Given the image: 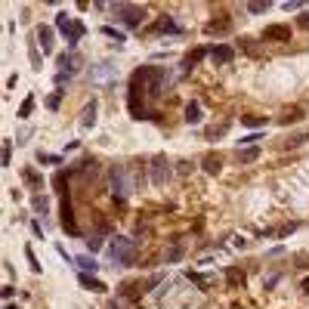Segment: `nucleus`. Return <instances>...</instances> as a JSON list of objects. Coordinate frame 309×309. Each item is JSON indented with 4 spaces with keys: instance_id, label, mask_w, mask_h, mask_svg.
Wrapping results in <instances>:
<instances>
[{
    "instance_id": "obj_28",
    "label": "nucleus",
    "mask_w": 309,
    "mask_h": 309,
    "mask_svg": "<svg viewBox=\"0 0 309 309\" xmlns=\"http://www.w3.org/2000/svg\"><path fill=\"white\" fill-rule=\"evenodd\" d=\"M31 204H34V210H37V213H47V210H50L47 195H34V201H31Z\"/></svg>"
},
{
    "instance_id": "obj_12",
    "label": "nucleus",
    "mask_w": 309,
    "mask_h": 309,
    "mask_svg": "<svg viewBox=\"0 0 309 309\" xmlns=\"http://www.w3.org/2000/svg\"><path fill=\"white\" fill-rule=\"evenodd\" d=\"M207 56V47H198V50H189L186 56H182V65H179V71L182 74H189L192 68H198V62Z\"/></svg>"
},
{
    "instance_id": "obj_43",
    "label": "nucleus",
    "mask_w": 309,
    "mask_h": 309,
    "mask_svg": "<svg viewBox=\"0 0 309 309\" xmlns=\"http://www.w3.org/2000/svg\"><path fill=\"white\" fill-rule=\"evenodd\" d=\"M300 7H303L300 0H288V4H285V10H288V13H291V10H300Z\"/></svg>"
},
{
    "instance_id": "obj_7",
    "label": "nucleus",
    "mask_w": 309,
    "mask_h": 309,
    "mask_svg": "<svg viewBox=\"0 0 309 309\" xmlns=\"http://www.w3.org/2000/svg\"><path fill=\"white\" fill-rule=\"evenodd\" d=\"M167 179H170V161L164 158V154H154V158H151V182L164 186Z\"/></svg>"
},
{
    "instance_id": "obj_19",
    "label": "nucleus",
    "mask_w": 309,
    "mask_h": 309,
    "mask_svg": "<svg viewBox=\"0 0 309 309\" xmlns=\"http://www.w3.org/2000/svg\"><path fill=\"white\" fill-rule=\"evenodd\" d=\"M306 139H309V133H306V130H297V133H291V136L282 139V148H300Z\"/></svg>"
},
{
    "instance_id": "obj_3",
    "label": "nucleus",
    "mask_w": 309,
    "mask_h": 309,
    "mask_svg": "<svg viewBox=\"0 0 309 309\" xmlns=\"http://www.w3.org/2000/svg\"><path fill=\"white\" fill-rule=\"evenodd\" d=\"M56 28L65 34L68 47L77 50V44H81V37H84V25H81V19H71L68 13H59V16H56Z\"/></svg>"
},
{
    "instance_id": "obj_31",
    "label": "nucleus",
    "mask_w": 309,
    "mask_h": 309,
    "mask_svg": "<svg viewBox=\"0 0 309 309\" xmlns=\"http://www.w3.org/2000/svg\"><path fill=\"white\" fill-rule=\"evenodd\" d=\"M37 161H41V164H62L59 154H47V151H37Z\"/></svg>"
},
{
    "instance_id": "obj_1",
    "label": "nucleus",
    "mask_w": 309,
    "mask_h": 309,
    "mask_svg": "<svg viewBox=\"0 0 309 309\" xmlns=\"http://www.w3.org/2000/svg\"><path fill=\"white\" fill-rule=\"evenodd\" d=\"M173 81H176L173 71L158 68V65H142V68H136L133 77H130V90L142 93L145 99H158V96L164 93V87H170Z\"/></svg>"
},
{
    "instance_id": "obj_33",
    "label": "nucleus",
    "mask_w": 309,
    "mask_h": 309,
    "mask_svg": "<svg viewBox=\"0 0 309 309\" xmlns=\"http://www.w3.org/2000/svg\"><path fill=\"white\" fill-rule=\"evenodd\" d=\"M87 248H90V254L102 251V235H90V238H87Z\"/></svg>"
},
{
    "instance_id": "obj_15",
    "label": "nucleus",
    "mask_w": 309,
    "mask_h": 309,
    "mask_svg": "<svg viewBox=\"0 0 309 309\" xmlns=\"http://www.w3.org/2000/svg\"><path fill=\"white\" fill-rule=\"evenodd\" d=\"M297 121H303V108H300V105H291V108H285V111L279 114V124H282V127H291V124H297Z\"/></svg>"
},
{
    "instance_id": "obj_41",
    "label": "nucleus",
    "mask_w": 309,
    "mask_h": 309,
    "mask_svg": "<svg viewBox=\"0 0 309 309\" xmlns=\"http://www.w3.org/2000/svg\"><path fill=\"white\" fill-rule=\"evenodd\" d=\"M31 232H34V235H37V238H44V226H41V223H37V220L31 223Z\"/></svg>"
},
{
    "instance_id": "obj_34",
    "label": "nucleus",
    "mask_w": 309,
    "mask_h": 309,
    "mask_svg": "<svg viewBox=\"0 0 309 309\" xmlns=\"http://www.w3.org/2000/svg\"><path fill=\"white\" fill-rule=\"evenodd\" d=\"M31 108H34V96H28V99L22 102V108H19V118H28V114H31Z\"/></svg>"
},
{
    "instance_id": "obj_40",
    "label": "nucleus",
    "mask_w": 309,
    "mask_h": 309,
    "mask_svg": "<svg viewBox=\"0 0 309 309\" xmlns=\"http://www.w3.org/2000/svg\"><path fill=\"white\" fill-rule=\"evenodd\" d=\"M28 56H31V65H34V68H41V53H37V47H31Z\"/></svg>"
},
{
    "instance_id": "obj_18",
    "label": "nucleus",
    "mask_w": 309,
    "mask_h": 309,
    "mask_svg": "<svg viewBox=\"0 0 309 309\" xmlns=\"http://www.w3.org/2000/svg\"><path fill=\"white\" fill-rule=\"evenodd\" d=\"M96 108H99V105H96V99L84 105V111H81V127H87V130H90V127L96 124Z\"/></svg>"
},
{
    "instance_id": "obj_26",
    "label": "nucleus",
    "mask_w": 309,
    "mask_h": 309,
    "mask_svg": "<svg viewBox=\"0 0 309 309\" xmlns=\"http://www.w3.org/2000/svg\"><path fill=\"white\" fill-rule=\"evenodd\" d=\"M241 124H244V127H254V130H260V127L266 124V118H260V114H244V118H241Z\"/></svg>"
},
{
    "instance_id": "obj_35",
    "label": "nucleus",
    "mask_w": 309,
    "mask_h": 309,
    "mask_svg": "<svg viewBox=\"0 0 309 309\" xmlns=\"http://www.w3.org/2000/svg\"><path fill=\"white\" fill-rule=\"evenodd\" d=\"M10 158H13V139L4 142V167H10Z\"/></svg>"
},
{
    "instance_id": "obj_17",
    "label": "nucleus",
    "mask_w": 309,
    "mask_h": 309,
    "mask_svg": "<svg viewBox=\"0 0 309 309\" xmlns=\"http://www.w3.org/2000/svg\"><path fill=\"white\" fill-rule=\"evenodd\" d=\"M201 167H204L210 176H217V173L223 170V154H217V151H207V154H204V161H201Z\"/></svg>"
},
{
    "instance_id": "obj_37",
    "label": "nucleus",
    "mask_w": 309,
    "mask_h": 309,
    "mask_svg": "<svg viewBox=\"0 0 309 309\" xmlns=\"http://www.w3.org/2000/svg\"><path fill=\"white\" fill-rule=\"evenodd\" d=\"M25 257H28V263H31L34 272H41V263H37V257H34V251H31V248H25Z\"/></svg>"
},
{
    "instance_id": "obj_21",
    "label": "nucleus",
    "mask_w": 309,
    "mask_h": 309,
    "mask_svg": "<svg viewBox=\"0 0 309 309\" xmlns=\"http://www.w3.org/2000/svg\"><path fill=\"white\" fill-rule=\"evenodd\" d=\"M235 158H238V164H254V161L260 158V148H257V145H254V148H238Z\"/></svg>"
},
{
    "instance_id": "obj_29",
    "label": "nucleus",
    "mask_w": 309,
    "mask_h": 309,
    "mask_svg": "<svg viewBox=\"0 0 309 309\" xmlns=\"http://www.w3.org/2000/svg\"><path fill=\"white\" fill-rule=\"evenodd\" d=\"M269 7H272L269 0H266V4H263V0H257V4H248V13H254V16H263Z\"/></svg>"
},
{
    "instance_id": "obj_9",
    "label": "nucleus",
    "mask_w": 309,
    "mask_h": 309,
    "mask_svg": "<svg viewBox=\"0 0 309 309\" xmlns=\"http://www.w3.org/2000/svg\"><path fill=\"white\" fill-rule=\"evenodd\" d=\"M145 34H182V28L173 22V16H161L145 28Z\"/></svg>"
},
{
    "instance_id": "obj_4",
    "label": "nucleus",
    "mask_w": 309,
    "mask_h": 309,
    "mask_svg": "<svg viewBox=\"0 0 309 309\" xmlns=\"http://www.w3.org/2000/svg\"><path fill=\"white\" fill-rule=\"evenodd\" d=\"M111 260L118 266H133L136 263V241L124 238V235L111 238Z\"/></svg>"
},
{
    "instance_id": "obj_44",
    "label": "nucleus",
    "mask_w": 309,
    "mask_h": 309,
    "mask_svg": "<svg viewBox=\"0 0 309 309\" xmlns=\"http://www.w3.org/2000/svg\"><path fill=\"white\" fill-rule=\"evenodd\" d=\"M300 288H303V294H309V279H303V285H300Z\"/></svg>"
},
{
    "instance_id": "obj_42",
    "label": "nucleus",
    "mask_w": 309,
    "mask_h": 309,
    "mask_svg": "<svg viewBox=\"0 0 309 309\" xmlns=\"http://www.w3.org/2000/svg\"><path fill=\"white\" fill-rule=\"evenodd\" d=\"M297 25H300V28H306V31H309V13H300V19H297Z\"/></svg>"
},
{
    "instance_id": "obj_13",
    "label": "nucleus",
    "mask_w": 309,
    "mask_h": 309,
    "mask_svg": "<svg viewBox=\"0 0 309 309\" xmlns=\"http://www.w3.org/2000/svg\"><path fill=\"white\" fill-rule=\"evenodd\" d=\"M34 37H37V47L44 50V56H50V53H53V28H47V25H37Z\"/></svg>"
},
{
    "instance_id": "obj_38",
    "label": "nucleus",
    "mask_w": 309,
    "mask_h": 309,
    "mask_svg": "<svg viewBox=\"0 0 309 309\" xmlns=\"http://www.w3.org/2000/svg\"><path fill=\"white\" fill-rule=\"evenodd\" d=\"M241 50H248V53H257V41H254V37H241Z\"/></svg>"
},
{
    "instance_id": "obj_14",
    "label": "nucleus",
    "mask_w": 309,
    "mask_h": 309,
    "mask_svg": "<svg viewBox=\"0 0 309 309\" xmlns=\"http://www.w3.org/2000/svg\"><path fill=\"white\" fill-rule=\"evenodd\" d=\"M232 59H235V50L226 47V44H220V47L210 50V62H213V65H229Z\"/></svg>"
},
{
    "instance_id": "obj_36",
    "label": "nucleus",
    "mask_w": 309,
    "mask_h": 309,
    "mask_svg": "<svg viewBox=\"0 0 309 309\" xmlns=\"http://www.w3.org/2000/svg\"><path fill=\"white\" fill-rule=\"evenodd\" d=\"M179 254H182V244H173V248L167 251V263H176V260H179Z\"/></svg>"
},
{
    "instance_id": "obj_10",
    "label": "nucleus",
    "mask_w": 309,
    "mask_h": 309,
    "mask_svg": "<svg viewBox=\"0 0 309 309\" xmlns=\"http://www.w3.org/2000/svg\"><path fill=\"white\" fill-rule=\"evenodd\" d=\"M263 41H275V44L291 41V25H266V31H263Z\"/></svg>"
},
{
    "instance_id": "obj_20",
    "label": "nucleus",
    "mask_w": 309,
    "mask_h": 309,
    "mask_svg": "<svg viewBox=\"0 0 309 309\" xmlns=\"http://www.w3.org/2000/svg\"><path fill=\"white\" fill-rule=\"evenodd\" d=\"M74 266L81 269V272H96V269H99V263H96L90 254H81V257H74Z\"/></svg>"
},
{
    "instance_id": "obj_5",
    "label": "nucleus",
    "mask_w": 309,
    "mask_h": 309,
    "mask_svg": "<svg viewBox=\"0 0 309 309\" xmlns=\"http://www.w3.org/2000/svg\"><path fill=\"white\" fill-rule=\"evenodd\" d=\"M111 13H114V19H118L121 25H127V28H142V19H145V10L136 7V4H114Z\"/></svg>"
},
{
    "instance_id": "obj_8",
    "label": "nucleus",
    "mask_w": 309,
    "mask_h": 309,
    "mask_svg": "<svg viewBox=\"0 0 309 309\" xmlns=\"http://www.w3.org/2000/svg\"><path fill=\"white\" fill-rule=\"evenodd\" d=\"M59 213H62V232H68V235H81V229H77V223H74V210H71V201H68V195H62V207H59Z\"/></svg>"
},
{
    "instance_id": "obj_11",
    "label": "nucleus",
    "mask_w": 309,
    "mask_h": 309,
    "mask_svg": "<svg viewBox=\"0 0 309 309\" xmlns=\"http://www.w3.org/2000/svg\"><path fill=\"white\" fill-rule=\"evenodd\" d=\"M93 84H108V81H114L118 77V71L111 68V62H99V65H93Z\"/></svg>"
},
{
    "instance_id": "obj_39",
    "label": "nucleus",
    "mask_w": 309,
    "mask_h": 309,
    "mask_svg": "<svg viewBox=\"0 0 309 309\" xmlns=\"http://www.w3.org/2000/svg\"><path fill=\"white\" fill-rule=\"evenodd\" d=\"M226 130H229V124H220V127H210V130H207V139H213V136H223Z\"/></svg>"
},
{
    "instance_id": "obj_16",
    "label": "nucleus",
    "mask_w": 309,
    "mask_h": 309,
    "mask_svg": "<svg viewBox=\"0 0 309 309\" xmlns=\"http://www.w3.org/2000/svg\"><path fill=\"white\" fill-rule=\"evenodd\" d=\"M77 282H81V288H87V291H93V294L108 291V288H105V282H99V279H96V275H90V272H81V275H77Z\"/></svg>"
},
{
    "instance_id": "obj_30",
    "label": "nucleus",
    "mask_w": 309,
    "mask_h": 309,
    "mask_svg": "<svg viewBox=\"0 0 309 309\" xmlns=\"http://www.w3.org/2000/svg\"><path fill=\"white\" fill-rule=\"evenodd\" d=\"M189 282H195L201 291H207V288H210V279H207V275H198V272H189Z\"/></svg>"
},
{
    "instance_id": "obj_2",
    "label": "nucleus",
    "mask_w": 309,
    "mask_h": 309,
    "mask_svg": "<svg viewBox=\"0 0 309 309\" xmlns=\"http://www.w3.org/2000/svg\"><path fill=\"white\" fill-rule=\"evenodd\" d=\"M56 65H59V74H56V84L62 87L68 77H74L77 71H81V65H84V56L77 53V50H68V53H62L59 59H56Z\"/></svg>"
},
{
    "instance_id": "obj_22",
    "label": "nucleus",
    "mask_w": 309,
    "mask_h": 309,
    "mask_svg": "<svg viewBox=\"0 0 309 309\" xmlns=\"http://www.w3.org/2000/svg\"><path fill=\"white\" fill-rule=\"evenodd\" d=\"M186 124H201V105L198 102L186 105Z\"/></svg>"
},
{
    "instance_id": "obj_32",
    "label": "nucleus",
    "mask_w": 309,
    "mask_h": 309,
    "mask_svg": "<svg viewBox=\"0 0 309 309\" xmlns=\"http://www.w3.org/2000/svg\"><path fill=\"white\" fill-rule=\"evenodd\" d=\"M22 176H25V182H28V186H34V189L41 186V176H37V173H34L31 167H25V170H22Z\"/></svg>"
},
{
    "instance_id": "obj_45",
    "label": "nucleus",
    "mask_w": 309,
    "mask_h": 309,
    "mask_svg": "<svg viewBox=\"0 0 309 309\" xmlns=\"http://www.w3.org/2000/svg\"><path fill=\"white\" fill-rule=\"evenodd\" d=\"M4 309H19V306H16V303H7V306H4Z\"/></svg>"
},
{
    "instance_id": "obj_27",
    "label": "nucleus",
    "mask_w": 309,
    "mask_h": 309,
    "mask_svg": "<svg viewBox=\"0 0 309 309\" xmlns=\"http://www.w3.org/2000/svg\"><path fill=\"white\" fill-rule=\"evenodd\" d=\"M102 34H105V37H111V41H118V47L124 44V31H118V28H111V25H105V28H102Z\"/></svg>"
},
{
    "instance_id": "obj_25",
    "label": "nucleus",
    "mask_w": 309,
    "mask_h": 309,
    "mask_svg": "<svg viewBox=\"0 0 309 309\" xmlns=\"http://www.w3.org/2000/svg\"><path fill=\"white\" fill-rule=\"evenodd\" d=\"M62 96H65V90H62V87H59V90H53V93L47 96V108H50V111H56V108L62 105Z\"/></svg>"
},
{
    "instance_id": "obj_6",
    "label": "nucleus",
    "mask_w": 309,
    "mask_h": 309,
    "mask_svg": "<svg viewBox=\"0 0 309 309\" xmlns=\"http://www.w3.org/2000/svg\"><path fill=\"white\" fill-rule=\"evenodd\" d=\"M108 182H111V192H114V198H127L130 192H133V182H130V176H127V167L124 164H114L111 170H108Z\"/></svg>"
},
{
    "instance_id": "obj_23",
    "label": "nucleus",
    "mask_w": 309,
    "mask_h": 309,
    "mask_svg": "<svg viewBox=\"0 0 309 309\" xmlns=\"http://www.w3.org/2000/svg\"><path fill=\"white\" fill-rule=\"evenodd\" d=\"M229 28H232V22H226V16H220V22H207V34H229Z\"/></svg>"
},
{
    "instance_id": "obj_24",
    "label": "nucleus",
    "mask_w": 309,
    "mask_h": 309,
    "mask_svg": "<svg viewBox=\"0 0 309 309\" xmlns=\"http://www.w3.org/2000/svg\"><path fill=\"white\" fill-rule=\"evenodd\" d=\"M226 282H229V288H238V285H244V272H238L235 266L226 272Z\"/></svg>"
}]
</instances>
